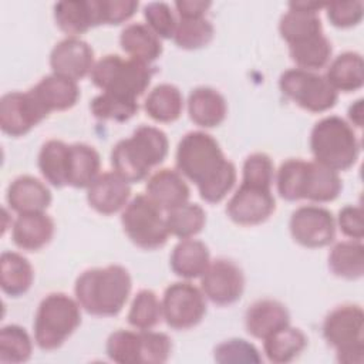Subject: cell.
<instances>
[{"label":"cell","instance_id":"obj_39","mask_svg":"<svg viewBox=\"0 0 364 364\" xmlns=\"http://www.w3.org/2000/svg\"><path fill=\"white\" fill-rule=\"evenodd\" d=\"M213 34V24L206 17L178 18L172 40L183 50H198L208 46Z\"/></svg>","mask_w":364,"mask_h":364},{"label":"cell","instance_id":"obj_31","mask_svg":"<svg viewBox=\"0 0 364 364\" xmlns=\"http://www.w3.org/2000/svg\"><path fill=\"white\" fill-rule=\"evenodd\" d=\"M307 346L306 334L293 326H286L263 340L266 358L274 364H286L297 358Z\"/></svg>","mask_w":364,"mask_h":364},{"label":"cell","instance_id":"obj_18","mask_svg":"<svg viewBox=\"0 0 364 364\" xmlns=\"http://www.w3.org/2000/svg\"><path fill=\"white\" fill-rule=\"evenodd\" d=\"M146 195L165 212L189 200L191 191L185 178L175 169L162 168L146 182Z\"/></svg>","mask_w":364,"mask_h":364},{"label":"cell","instance_id":"obj_46","mask_svg":"<svg viewBox=\"0 0 364 364\" xmlns=\"http://www.w3.org/2000/svg\"><path fill=\"white\" fill-rule=\"evenodd\" d=\"M144 17L146 26L159 38H173L178 18L171 6L164 1H152L144 7Z\"/></svg>","mask_w":364,"mask_h":364},{"label":"cell","instance_id":"obj_8","mask_svg":"<svg viewBox=\"0 0 364 364\" xmlns=\"http://www.w3.org/2000/svg\"><path fill=\"white\" fill-rule=\"evenodd\" d=\"M162 212L148 195L141 193L132 198L121 213V225L128 239L145 250L162 247L169 237Z\"/></svg>","mask_w":364,"mask_h":364},{"label":"cell","instance_id":"obj_32","mask_svg":"<svg viewBox=\"0 0 364 364\" xmlns=\"http://www.w3.org/2000/svg\"><path fill=\"white\" fill-rule=\"evenodd\" d=\"M144 108L145 112L156 122H173L183 111L182 92L172 84H159L146 95Z\"/></svg>","mask_w":364,"mask_h":364},{"label":"cell","instance_id":"obj_9","mask_svg":"<svg viewBox=\"0 0 364 364\" xmlns=\"http://www.w3.org/2000/svg\"><path fill=\"white\" fill-rule=\"evenodd\" d=\"M279 87L287 98L310 112L328 111L338 98V92L324 75L301 68H289L282 73Z\"/></svg>","mask_w":364,"mask_h":364},{"label":"cell","instance_id":"obj_36","mask_svg":"<svg viewBox=\"0 0 364 364\" xmlns=\"http://www.w3.org/2000/svg\"><path fill=\"white\" fill-rule=\"evenodd\" d=\"M169 235L179 239H189L196 236L206 223V213L198 203L186 202L173 208L165 215Z\"/></svg>","mask_w":364,"mask_h":364},{"label":"cell","instance_id":"obj_49","mask_svg":"<svg viewBox=\"0 0 364 364\" xmlns=\"http://www.w3.org/2000/svg\"><path fill=\"white\" fill-rule=\"evenodd\" d=\"M337 225L344 236L353 240H361L364 236L363 208L355 205H346L338 212Z\"/></svg>","mask_w":364,"mask_h":364},{"label":"cell","instance_id":"obj_13","mask_svg":"<svg viewBox=\"0 0 364 364\" xmlns=\"http://www.w3.org/2000/svg\"><path fill=\"white\" fill-rule=\"evenodd\" d=\"M200 290L206 299L218 306L232 304L243 294V272L229 259H215L200 276Z\"/></svg>","mask_w":364,"mask_h":364},{"label":"cell","instance_id":"obj_11","mask_svg":"<svg viewBox=\"0 0 364 364\" xmlns=\"http://www.w3.org/2000/svg\"><path fill=\"white\" fill-rule=\"evenodd\" d=\"M289 229L294 242L309 249H317L334 240L336 220L333 213L323 206L303 205L293 210Z\"/></svg>","mask_w":364,"mask_h":364},{"label":"cell","instance_id":"obj_43","mask_svg":"<svg viewBox=\"0 0 364 364\" xmlns=\"http://www.w3.org/2000/svg\"><path fill=\"white\" fill-rule=\"evenodd\" d=\"M213 358L220 364H257L262 361V355L256 346L243 338H229L222 341L215 347Z\"/></svg>","mask_w":364,"mask_h":364},{"label":"cell","instance_id":"obj_47","mask_svg":"<svg viewBox=\"0 0 364 364\" xmlns=\"http://www.w3.org/2000/svg\"><path fill=\"white\" fill-rule=\"evenodd\" d=\"M328 21L338 28L357 26L364 14L363 1H334L326 4Z\"/></svg>","mask_w":364,"mask_h":364},{"label":"cell","instance_id":"obj_35","mask_svg":"<svg viewBox=\"0 0 364 364\" xmlns=\"http://www.w3.org/2000/svg\"><path fill=\"white\" fill-rule=\"evenodd\" d=\"M331 53V43L324 34L289 46V54L291 61L297 65V68L307 71H316L323 68L330 61Z\"/></svg>","mask_w":364,"mask_h":364},{"label":"cell","instance_id":"obj_12","mask_svg":"<svg viewBox=\"0 0 364 364\" xmlns=\"http://www.w3.org/2000/svg\"><path fill=\"white\" fill-rule=\"evenodd\" d=\"M47 115L31 90L10 91L0 98V128L10 136L26 135Z\"/></svg>","mask_w":364,"mask_h":364},{"label":"cell","instance_id":"obj_10","mask_svg":"<svg viewBox=\"0 0 364 364\" xmlns=\"http://www.w3.org/2000/svg\"><path fill=\"white\" fill-rule=\"evenodd\" d=\"M162 317L171 328L188 330L202 321L206 314V297L189 282L169 284L162 297Z\"/></svg>","mask_w":364,"mask_h":364},{"label":"cell","instance_id":"obj_17","mask_svg":"<svg viewBox=\"0 0 364 364\" xmlns=\"http://www.w3.org/2000/svg\"><path fill=\"white\" fill-rule=\"evenodd\" d=\"M54 235V220L46 212L18 213L11 226L14 245L27 252H37L47 246Z\"/></svg>","mask_w":364,"mask_h":364},{"label":"cell","instance_id":"obj_26","mask_svg":"<svg viewBox=\"0 0 364 364\" xmlns=\"http://www.w3.org/2000/svg\"><path fill=\"white\" fill-rule=\"evenodd\" d=\"M343 189L338 172L326 168L316 161H307V169L303 185V199L316 203L334 200Z\"/></svg>","mask_w":364,"mask_h":364},{"label":"cell","instance_id":"obj_38","mask_svg":"<svg viewBox=\"0 0 364 364\" xmlns=\"http://www.w3.org/2000/svg\"><path fill=\"white\" fill-rule=\"evenodd\" d=\"M127 318L135 330H152L164 318L162 303L152 290H139L131 303Z\"/></svg>","mask_w":364,"mask_h":364},{"label":"cell","instance_id":"obj_27","mask_svg":"<svg viewBox=\"0 0 364 364\" xmlns=\"http://www.w3.org/2000/svg\"><path fill=\"white\" fill-rule=\"evenodd\" d=\"M279 33L282 38L291 46L323 34V24L318 13L300 9L290 1L289 11L280 17Z\"/></svg>","mask_w":364,"mask_h":364},{"label":"cell","instance_id":"obj_30","mask_svg":"<svg viewBox=\"0 0 364 364\" xmlns=\"http://www.w3.org/2000/svg\"><path fill=\"white\" fill-rule=\"evenodd\" d=\"M34 270L30 262L17 252H3L0 256V287L11 297L24 294L33 284Z\"/></svg>","mask_w":364,"mask_h":364},{"label":"cell","instance_id":"obj_50","mask_svg":"<svg viewBox=\"0 0 364 364\" xmlns=\"http://www.w3.org/2000/svg\"><path fill=\"white\" fill-rule=\"evenodd\" d=\"M212 6L208 0H178L175 9L179 18H196L205 17L208 9Z\"/></svg>","mask_w":364,"mask_h":364},{"label":"cell","instance_id":"obj_6","mask_svg":"<svg viewBox=\"0 0 364 364\" xmlns=\"http://www.w3.org/2000/svg\"><path fill=\"white\" fill-rule=\"evenodd\" d=\"M152 75L151 64L135 58H122L118 54H107L95 61L90 74L92 84L102 92L135 101L146 91Z\"/></svg>","mask_w":364,"mask_h":364},{"label":"cell","instance_id":"obj_25","mask_svg":"<svg viewBox=\"0 0 364 364\" xmlns=\"http://www.w3.org/2000/svg\"><path fill=\"white\" fill-rule=\"evenodd\" d=\"M119 44L129 58L151 64L162 54L161 38L144 23H131L124 27Z\"/></svg>","mask_w":364,"mask_h":364},{"label":"cell","instance_id":"obj_2","mask_svg":"<svg viewBox=\"0 0 364 364\" xmlns=\"http://www.w3.org/2000/svg\"><path fill=\"white\" fill-rule=\"evenodd\" d=\"M131 289L129 272L121 264H108L84 270L75 280L74 293L88 314L112 317L125 306Z\"/></svg>","mask_w":364,"mask_h":364},{"label":"cell","instance_id":"obj_16","mask_svg":"<svg viewBox=\"0 0 364 364\" xmlns=\"http://www.w3.org/2000/svg\"><path fill=\"white\" fill-rule=\"evenodd\" d=\"M131 186L117 172H102L87 188L88 205L102 215H114L129 202Z\"/></svg>","mask_w":364,"mask_h":364},{"label":"cell","instance_id":"obj_41","mask_svg":"<svg viewBox=\"0 0 364 364\" xmlns=\"http://www.w3.org/2000/svg\"><path fill=\"white\" fill-rule=\"evenodd\" d=\"M107 355L118 364H139L141 361V331L117 330L109 334L105 344Z\"/></svg>","mask_w":364,"mask_h":364},{"label":"cell","instance_id":"obj_19","mask_svg":"<svg viewBox=\"0 0 364 364\" xmlns=\"http://www.w3.org/2000/svg\"><path fill=\"white\" fill-rule=\"evenodd\" d=\"M290 324L286 306L277 300L263 299L249 306L245 314L246 331L259 340H264L274 331Z\"/></svg>","mask_w":364,"mask_h":364},{"label":"cell","instance_id":"obj_20","mask_svg":"<svg viewBox=\"0 0 364 364\" xmlns=\"http://www.w3.org/2000/svg\"><path fill=\"white\" fill-rule=\"evenodd\" d=\"M9 206L17 213L44 212L51 203L48 186L38 178L21 175L10 182L6 195Z\"/></svg>","mask_w":364,"mask_h":364},{"label":"cell","instance_id":"obj_34","mask_svg":"<svg viewBox=\"0 0 364 364\" xmlns=\"http://www.w3.org/2000/svg\"><path fill=\"white\" fill-rule=\"evenodd\" d=\"M328 269L337 277L357 280L364 273V246L361 240H343L328 253Z\"/></svg>","mask_w":364,"mask_h":364},{"label":"cell","instance_id":"obj_3","mask_svg":"<svg viewBox=\"0 0 364 364\" xmlns=\"http://www.w3.org/2000/svg\"><path fill=\"white\" fill-rule=\"evenodd\" d=\"M166 134L152 125H139L131 136L118 141L111 151V165L127 182L145 179L149 171L168 155Z\"/></svg>","mask_w":364,"mask_h":364},{"label":"cell","instance_id":"obj_24","mask_svg":"<svg viewBox=\"0 0 364 364\" xmlns=\"http://www.w3.org/2000/svg\"><path fill=\"white\" fill-rule=\"evenodd\" d=\"M210 263L208 246L198 239H181L169 257L172 272L186 280L200 277Z\"/></svg>","mask_w":364,"mask_h":364},{"label":"cell","instance_id":"obj_22","mask_svg":"<svg viewBox=\"0 0 364 364\" xmlns=\"http://www.w3.org/2000/svg\"><path fill=\"white\" fill-rule=\"evenodd\" d=\"M30 90L48 114L53 111L70 109L80 98V88L77 81L57 75L54 73L43 77Z\"/></svg>","mask_w":364,"mask_h":364},{"label":"cell","instance_id":"obj_14","mask_svg":"<svg viewBox=\"0 0 364 364\" xmlns=\"http://www.w3.org/2000/svg\"><path fill=\"white\" fill-rule=\"evenodd\" d=\"M276 209V200L269 188L240 183L226 205L229 219L242 226H253L267 220Z\"/></svg>","mask_w":364,"mask_h":364},{"label":"cell","instance_id":"obj_40","mask_svg":"<svg viewBox=\"0 0 364 364\" xmlns=\"http://www.w3.org/2000/svg\"><path fill=\"white\" fill-rule=\"evenodd\" d=\"M307 169V161L300 158H290L284 161L276 173V186L279 195L289 200L296 202L303 199V185Z\"/></svg>","mask_w":364,"mask_h":364},{"label":"cell","instance_id":"obj_45","mask_svg":"<svg viewBox=\"0 0 364 364\" xmlns=\"http://www.w3.org/2000/svg\"><path fill=\"white\" fill-rule=\"evenodd\" d=\"M141 331V361L139 364H162L166 363L171 351L172 341L168 334L152 330Z\"/></svg>","mask_w":364,"mask_h":364},{"label":"cell","instance_id":"obj_23","mask_svg":"<svg viewBox=\"0 0 364 364\" xmlns=\"http://www.w3.org/2000/svg\"><path fill=\"white\" fill-rule=\"evenodd\" d=\"M189 118L202 128L220 125L228 114L225 97L215 88L196 87L188 97Z\"/></svg>","mask_w":364,"mask_h":364},{"label":"cell","instance_id":"obj_28","mask_svg":"<svg viewBox=\"0 0 364 364\" xmlns=\"http://www.w3.org/2000/svg\"><path fill=\"white\" fill-rule=\"evenodd\" d=\"M38 169L50 185L55 188L68 186L70 145L60 139L46 141L38 152Z\"/></svg>","mask_w":364,"mask_h":364},{"label":"cell","instance_id":"obj_42","mask_svg":"<svg viewBox=\"0 0 364 364\" xmlns=\"http://www.w3.org/2000/svg\"><path fill=\"white\" fill-rule=\"evenodd\" d=\"M90 109L98 119H111L124 122L132 118L138 111V102L109 92H101L91 100Z\"/></svg>","mask_w":364,"mask_h":364},{"label":"cell","instance_id":"obj_1","mask_svg":"<svg viewBox=\"0 0 364 364\" xmlns=\"http://www.w3.org/2000/svg\"><path fill=\"white\" fill-rule=\"evenodd\" d=\"M178 172L193 182L200 198L208 203H219L235 186L237 173L219 142L203 131L185 134L176 148Z\"/></svg>","mask_w":364,"mask_h":364},{"label":"cell","instance_id":"obj_15","mask_svg":"<svg viewBox=\"0 0 364 364\" xmlns=\"http://www.w3.org/2000/svg\"><path fill=\"white\" fill-rule=\"evenodd\" d=\"M94 64V50L78 37H67L58 41L50 53L53 73L74 81L91 74Z\"/></svg>","mask_w":364,"mask_h":364},{"label":"cell","instance_id":"obj_48","mask_svg":"<svg viewBox=\"0 0 364 364\" xmlns=\"http://www.w3.org/2000/svg\"><path fill=\"white\" fill-rule=\"evenodd\" d=\"M101 24H121L129 20L139 3L135 0H97Z\"/></svg>","mask_w":364,"mask_h":364},{"label":"cell","instance_id":"obj_33","mask_svg":"<svg viewBox=\"0 0 364 364\" xmlns=\"http://www.w3.org/2000/svg\"><path fill=\"white\" fill-rule=\"evenodd\" d=\"M101 158L98 151L82 142L70 145L68 186L88 188L100 175Z\"/></svg>","mask_w":364,"mask_h":364},{"label":"cell","instance_id":"obj_21","mask_svg":"<svg viewBox=\"0 0 364 364\" xmlns=\"http://www.w3.org/2000/svg\"><path fill=\"white\" fill-rule=\"evenodd\" d=\"M54 20L68 37L82 34L100 26L97 0H63L54 4Z\"/></svg>","mask_w":364,"mask_h":364},{"label":"cell","instance_id":"obj_7","mask_svg":"<svg viewBox=\"0 0 364 364\" xmlns=\"http://www.w3.org/2000/svg\"><path fill=\"white\" fill-rule=\"evenodd\" d=\"M323 337L336 350L337 361L344 364H363V309L357 304H343L331 310L323 321Z\"/></svg>","mask_w":364,"mask_h":364},{"label":"cell","instance_id":"obj_37","mask_svg":"<svg viewBox=\"0 0 364 364\" xmlns=\"http://www.w3.org/2000/svg\"><path fill=\"white\" fill-rule=\"evenodd\" d=\"M33 340L23 328L17 324H9L0 330V363L3 364H18L24 363L31 357Z\"/></svg>","mask_w":364,"mask_h":364},{"label":"cell","instance_id":"obj_4","mask_svg":"<svg viewBox=\"0 0 364 364\" xmlns=\"http://www.w3.org/2000/svg\"><path fill=\"white\" fill-rule=\"evenodd\" d=\"M309 144L314 161L336 172L351 168L360 155V141L353 125L337 115L317 121Z\"/></svg>","mask_w":364,"mask_h":364},{"label":"cell","instance_id":"obj_51","mask_svg":"<svg viewBox=\"0 0 364 364\" xmlns=\"http://www.w3.org/2000/svg\"><path fill=\"white\" fill-rule=\"evenodd\" d=\"M348 119L351 121L353 125H355L357 128L363 127V121H364V108H363V100H357L355 102H353L348 108Z\"/></svg>","mask_w":364,"mask_h":364},{"label":"cell","instance_id":"obj_44","mask_svg":"<svg viewBox=\"0 0 364 364\" xmlns=\"http://www.w3.org/2000/svg\"><path fill=\"white\" fill-rule=\"evenodd\" d=\"M242 171V183L272 189V183L274 179V165L267 154H250L245 159Z\"/></svg>","mask_w":364,"mask_h":364},{"label":"cell","instance_id":"obj_5","mask_svg":"<svg viewBox=\"0 0 364 364\" xmlns=\"http://www.w3.org/2000/svg\"><path fill=\"white\" fill-rule=\"evenodd\" d=\"M81 324V306L65 293H50L38 304L34 316V341L46 351L55 350Z\"/></svg>","mask_w":364,"mask_h":364},{"label":"cell","instance_id":"obj_29","mask_svg":"<svg viewBox=\"0 0 364 364\" xmlns=\"http://www.w3.org/2000/svg\"><path fill=\"white\" fill-rule=\"evenodd\" d=\"M331 87L338 92H353L364 84V61L355 51L338 54L328 65L324 75Z\"/></svg>","mask_w":364,"mask_h":364}]
</instances>
